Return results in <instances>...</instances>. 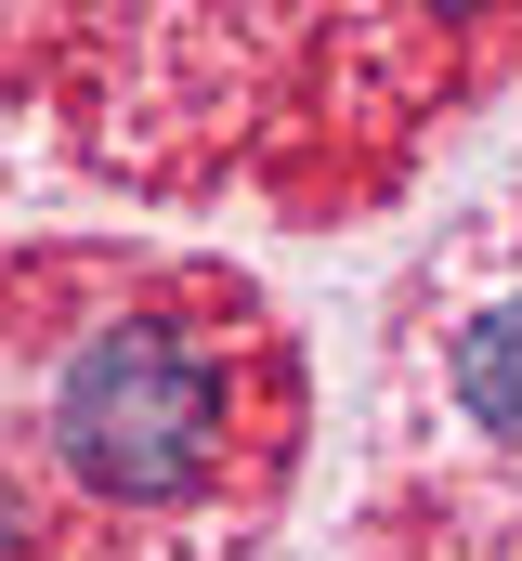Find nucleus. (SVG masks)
<instances>
[{
  "label": "nucleus",
  "instance_id": "obj_1",
  "mask_svg": "<svg viewBox=\"0 0 522 561\" xmlns=\"http://www.w3.org/2000/svg\"><path fill=\"white\" fill-rule=\"evenodd\" d=\"M39 419H53V457L105 510H183L223 483L236 366L196 313H92L39 379Z\"/></svg>",
  "mask_w": 522,
  "mask_h": 561
},
{
  "label": "nucleus",
  "instance_id": "obj_3",
  "mask_svg": "<svg viewBox=\"0 0 522 561\" xmlns=\"http://www.w3.org/2000/svg\"><path fill=\"white\" fill-rule=\"evenodd\" d=\"M431 13H470V0H431Z\"/></svg>",
  "mask_w": 522,
  "mask_h": 561
},
{
  "label": "nucleus",
  "instance_id": "obj_2",
  "mask_svg": "<svg viewBox=\"0 0 522 561\" xmlns=\"http://www.w3.org/2000/svg\"><path fill=\"white\" fill-rule=\"evenodd\" d=\"M444 392H457V419L522 444V300H484L457 340H444Z\"/></svg>",
  "mask_w": 522,
  "mask_h": 561
}]
</instances>
